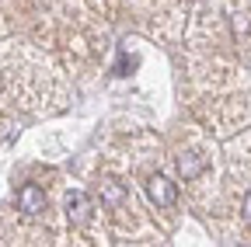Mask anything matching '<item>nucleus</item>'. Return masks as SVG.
<instances>
[{
    "mask_svg": "<svg viewBox=\"0 0 251 247\" xmlns=\"http://www.w3.org/2000/svg\"><path fill=\"white\" fill-rule=\"evenodd\" d=\"M244 220H248V223H251V192H248V195H244Z\"/></svg>",
    "mask_w": 251,
    "mask_h": 247,
    "instance_id": "6",
    "label": "nucleus"
},
{
    "mask_svg": "<svg viewBox=\"0 0 251 247\" xmlns=\"http://www.w3.org/2000/svg\"><path fill=\"white\" fill-rule=\"evenodd\" d=\"M101 199H105V205H112V209H122V205H126V192H122V184H115V181H105V184H101Z\"/></svg>",
    "mask_w": 251,
    "mask_h": 247,
    "instance_id": "4",
    "label": "nucleus"
},
{
    "mask_svg": "<svg viewBox=\"0 0 251 247\" xmlns=\"http://www.w3.org/2000/svg\"><path fill=\"white\" fill-rule=\"evenodd\" d=\"M18 209L28 212V216H39L46 209V192L39 188V184H25V188L18 192Z\"/></svg>",
    "mask_w": 251,
    "mask_h": 247,
    "instance_id": "2",
    "label": "nucleus"
},
{
    "mask_svg": "<svg viewBox=\"0 0 251 247\" xmlns=\"http://www.w3.org/2000/svg\"><path fill=\"white\" fill-rule=\"evenodd\" d=\"M178 167H181V174H185V178H199V174L206 171V157H199V153H185Z\"/></svg>",
    "mask_w": 251,
    "mask_h": 247,
    "instance_id": "5",
    "label": "nucleus"
},
{
    "mask_svg": "<svg viewBox=\"0 0 251 247\" xmlns=\"http://www.w3.org/2000/svg\"><path fill=\"white\" fill-rule=\"evenodd\" d=\"M67 212H70V220L80 226V223H87V216H91V199L84 195V192H70V199H67Z\"/></svg>",
    "mask_w": 251,
    "mask_h": 247,
    "instance_id": "3",
    "label": "nucleus"
},
{
    "mask_svg": "<svg viewBox=\"0 0 251 247\" xmlns=\"http://www.w3.org/2000/svg\"><path fill=\"white\" fill-rule=\"evenodd\" d=\"M147 195H150V202H157V205H175V199H178V188L164 178V174H153L150 181H147Z\"/></svg>",
    "mask_w": 251,
    "mask_h": 247,
    "instance_id": "1",
    "label": "nucleus"
}]
</instances>
